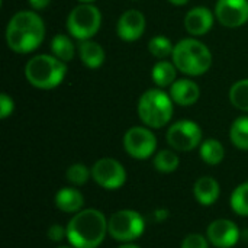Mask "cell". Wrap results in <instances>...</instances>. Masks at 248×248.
Returning a JSON list of instances; mask_svg holds the SVG:
<instances>
[{"mask_svg": "<svg viewBox=\"0 0 248 248\" xmlns=\"http://www.w3.org/2000/svg\"><path fill=\"white\" fill-rule=\"evenodd\" d=\"M6 44L16 54H29L41 46L45 23L35 10L16 12L6 26Z\"/></svg>", "mask_w": 248, "mask_h": 248, "instance_id": "cell-1", "label": "cell"}, {"mask_svg": "<svg viewBox=\"0 0 248 248\" xmlns=\"http://www.w3.org/2000/svg\"><path fill=\"white\" fill-rule=\"evenodd\" d=\"M67 240L74 248H97L109 234V224L97 209H83L67 224Z\"/></svg>", "mask_w": 248, "mask_h": 248, "instance_id": "cell-2", "label": "cell"}, {"mask_svg": "<svg viewBox=\"0 0 248 248\" xmlns=\"http://www.w3.org/2000/svg\"><path fill=\"white\" fill-rule=\"evenodd\" d=\"M171 61L180 73L196 77L209 71L212 52L198 38H185L174 45Z\"/></svg>", "mask_w": 248, "mask_h": 248, "instance_id": "cell-3", "label": "cell"}, {"mask_svg": "<svg viewBox=\"0 0 248 248\" xmlns=\"http://www.w3.org/2000/svg\"><path fill=\"white\" fill-rule=\"evenodd\" d=\"M67 74V64L49 54L32 57L25 65V77L28 83L41 90L58 87Z\"/></svg>", "mask_w": 248, "mask_h": 248, "instance_id": "cell-4", "label": "cell"}, {"mask_svg": "<svg viewBox=\"0 0 248 248\" xmlns=\"http://www.w3.org/2000/svg\"><path fill=\"white\" fill-rule=\"evenodd\" d=\"M137 112L145 126L160 129L171 121L173 100L161 89H150L141 94Z\"/></svg>", "mask_w": 248, "mask_h": 248, "instance_id": "cell-5", "label": "cell"}, {"mask_svg": "<svg viewBox=\"0 0 248 248\" xmlns=\"http://www.w3.org/2000/svg\"><path fill=\"white\" fill-rule=\"evenodd\" d=\"M102 13L93 3H80L67 17V31L77 41L92 39L100 29Z\"/></svg>", "mask_w": 248, "mask_h": 248, "instance_id": "cell-6", "label": "cell"}, {"mask_svg": "<svg viewBox=\"0 0 248 248\" xmlns=\"http://www.w3.org/2000/svg\"><path fill=\"white\" fill-rule=\"evenodd\" d=\"M109 235L119 243H132L144 234L145 221L132 209H122L115 212L109 221Z\"/></svg>", "mask_w": 248, "mask_h": 248, "instance_id": "cell-7", "label": "cell"}, {"mask_svg": "<svg viewBox=\"0 0 248 248\" xmlns=\"http://www.w3.org/2000/svg\"><path fill=\"white\" fill-rule=\"evenodd\" d=\"M167 142L176 151H182V153L193 151L202 142V129L193 121L189 119L177 121L167 131Z\"/></svg>", "mask_w": 248, "mask_h": 248, "instance_id": "cell-8", "label": "cell"}, {"mask_svg": "<svg viewBox=\"0 0 248 248\" xmlns=\"http://www.w3.org/2000/svg\"><path fill=\"white\" fill-rule=\"evenodd\" d=\"M124 148L135 160L150 158L157 148V138L148 126H132L124 135Z\"/></svg>", "mask_w": 248, "mask_h": 248, "instance_id": "cell-9", "label": "cell"}, {"mask_svg": "<svg viewBox=\"0 0 248 248\" xmlns=\"http://www.w3.org/2000/svg\"><path fill=\"white\" fill-rule=\"evenodd\" d=\"M92 177L100 187L115 190L125 185L126 171L118 160L105 157L93 164Z\"/></svg>", "mask_w": 248, "mask_h": 248, "instance_id": "cell-10", "label": "cell"}, {"mask_svg": "<svg viewBox=\"0 0 248 248\" xmlns=\"http://www.w3.org/2000/svg\"><path fill=\"white\" fill-rule=\"evenodd\" d=\"M215 17L225 28H240L248 22V0H217Z\"/></svg>", "mask_w": 248, "mask_h": 248, "instance_id": "cell-11", "label": "cell"}, {"mask_svg": "<svg viewBox=\"0 0 248 248\" xmlns=\"http://www.w3.org/2000/svg\"><path fill=\"white\" fill-rule=\"evenodd\" d=\"M145 16L137 9L125 10L116 23V33L125 42H134L140 39L145 32Z\"/></svg>", "mask_w": 248, "mask_h": 248, "instance_id": "cell-12", "label": "cell"}, {"mask_svg": "<svg viewBox=\"0 0 248 248\" xmlns=\"http://www.w3.org/2000/svg\"><path fill=\"white\" fill-rule=\"evenodd\" d=\"M206 238L217 248H231L240 240V230L230 219H217L208 227Z\"/></svg>", "mask_w": 248, "mask_h": 248, "instance_id": "cell-13", "label": "cell"}, {"mask_svg": "<svg viewBox=\"0 0 248 248\" xmlns=\"http://www.w3.org/2000/svg\"><path fill=\"white\" fill-rule=\"evenodd\" d=\"M215 19V12L205 6H196L186 13L185 28L193 38L203 36L212 29Z\"/></svg>", "mask_w": 248, "mask_h": 248, "instance_id": "cell-14", "label": "cell"}, {"mask_svg": "<svg viewBox=\"0 0 248 248\" xmlns=\"http://www.w3.org/2000/svg\"><path fill=\"white\" fill-rule=\"evenodd\" d=\"M169 94H170L173 103H176L179 106H192L201 97V87L193 80L180 78V80H176L170 86Z\"/></svg>", "mask_w": 248, "mask_h": 248, "instance_id": "cell-15", "label": "cell"}, {"mask_svg": "<svg viewBox=\"0 0 248 248\" xmlns=\"http://www.w3.org/2000/svg\"><path fill=\"white\" fill-rule=\"evenodd\" d=\"M77 52H78L81 62L90 70H96V68L102 67V64L105 62V58H106L103 46L93 39L78 41Z\"/></svg>", "mask_w": 248, "mask_h": 248, "instance_id": "cell-16", "label": "cell"}, {"mask_svg": "<svg viewBox=\"0 0 248 248\" xmlns=\"http://www.w3.org/2000/svg\"><path fill=\"white\" fill-rule=\"evenodd\" d=\"M193 195L201 205L211 206L218 201L221 195L219 183L214 177H209V176L201 177L199 180H196L193 186Z\"/></svg>", "mask_w": 248, "mask_h": 248, "instance_id": "cell-17", "label": "cell"}, {"mask_svg": "<svg viewBox=\"0 0 248 248\" xmlns=\"http://www.w3.org/2000/svg\"><path fill=\"white\" fill-rule=\"evenodd\" d=\"M84 205L81 192L74 187H62L55 195V206L65 214H77Z\"/></svg>", "mask_w": 248, "mask_h": 248, "instance_id": "cell-18", "label": "cell"}, {"mask_svg": "<svg viewBox=\"0 0 248 248\" xmlns=\"http://www.w3.org/2000/svg\"><path fill=\"white\" fill-rule=\"evenodd\" d=\"M176 65L173 61H167V60H158L153 70H151V77L153 81L155 83V86L158 89H164V87H170L174 81H176Z\"/></svg>", "mask_w": 248, "mask_h": 248, "instance_id": "cell-19", "label": "cell"}, {"mask_svg": "<svg viewBox=\"0 0 248 248\" xmlns=\"http://www.w3.org/2000/svg\"><path fill=\"white\" fill-rule=\"evenodd\" d=\"M51 51L52 55H55L64 62H68L76 55V45L73 44L70 36L64 33H58L51 39Z\"/></svg>", "mask_w": 248, "mask_h": 248, "instance_id": "cell-20", "label": "cell"}, {"mask_svg": "<svg viewBox=\"0 0 248 248\" xmlns=\"http://www.w3.org/2000/svg\"><path fill=\"white\" fill-rule=\"evenodd\" d=\"M199 153H201L202 160H203L206 164H209V166H217V164H219V163L224 160V157H225L224 145H222L218 140H215V138H209V140L203 141V142L201 144Z\"/></svg>", "mask_w": 248, "mask_h": 248, "instance_id": "cell-21", "label": "cell"}, {"mask_svg": "<svg viewBox=\"0 0 248 248\" xmlns=\"http://www.w3.org/2000/svg\"><path fill=\"white\" fill-rule=\"evenodd\" d=\"M230 140L238 150L248 151V116H240L232 122Z\"/></svg>", "mask_w": 248, "mask_h": 248, "instance_id": "cell-22", "label": "cell"}, {"mask_svg": "<svg viewBox=\"0 0 248 248\" xmlns=\"http://www.w3.org/2000/svg\"><path fill=\"white\" fill-rule=\"evenodd\" d=\"M180 160L171 150H161L154 157V167L160 173H173L179 169Z\"/></svg>", "mask_w": 248, "mask_h": 248, "instance_id": "cell-23", "label": "cell"}, {"mask_svg": "<svg viewBox=\"0 0 248 248\" xmlns=\"http://www.w3.org/2000/svg\"><path fill=\"white\" fill-rule=\"evenodd\" d=\"M230 102L240 110L248 113V78L235 81L230 89Z\"/></svg>", "mask_w": 248, "mask_h": 248, "instance_id": "cell-24", "label": "cell"}, {"mask_svg": "<svg viewBox=\"0 0 248 248\" xmlns=\"http://www.w3.org/2000/svg\"><path fill=\"white\" fill-rule=\"evenodd\" d=\"M173 49H174V45L164 35H155L148 42V51L151 52V55H154L158 60H166L171 57Z\"/></svg>", "mask_w": 248, "mask_h": 248, "instance_id": "cell-25", "label": "cell"}, {"mask_svg": "<svg viewBox=\"0 0 248 248\" xmlns=\"http://www.w3.org/2000/svg\"><path fill=\"white\" fill-rule=\"evenodd\" d=\"M231 208L240 217H248V182L240 185L231 195Z\"/></svg>", "mask_w": 248, "mask_h": 248, "instance_id": "cell-26", "label": "cell"}, {"mask_svg": "<svg viewBox=\"0 0 248 248\" xmlns=\"http://www.w3.org/2000/svg\"><path fill=\"white\" fill-rule=\"evenodd\" d=\"M90 176H92V170H89L81 163H76V164L70 166L67 169V173H65L67 180L71 185H74V186H83V185H86L87 180L90 179Z\"/></svg>", "mask_w": 248, "mask_h": 248, "instance_id": "cell-27", "label": "cell"}, {"mask_svg": "<svg viewBox=\"0 0 248 248\" xmlns=\"http://www.w3.org/2000/svg\"><path fill=\"white\" fill-rule=\"evenodd\" d=\"M208 238L201 234H189L183 241L182 248H209Z\"/></svg>", "mask_w": 248, "mask_h": 248, "instance_id": "cell-28", "label": "cell"}, {"mask_svg": "<svg viewBox=\"0 0 248 248\" xmlns=\"http://www.w3.org/2000/svg\"><path fill=\"white\" fill-rule=\"evenodd\" d=\"M15 109V102L13 99L7 94V93H1L0 94V118L6 119L13 113Z\"/></svg>", "mask_w": 248, "mask_h": 248, "instance_id": "cell-29", "label": "cell"}, {"mask_svg": "<svg viewBox=\"0 0 248 248\" xmlns=\"http://www.w3.org/2000/svg\"><path fill=\"white\" fill-rule=\"evenodd\" d=\"M46 235L51 241H55V243H60L62 241L64 238H67V228H64L62 225L60 224H54L48 228L46 231Z\"/></svg>", "mask_w": 248, "mask_h": 248, "instance_id": "cell-30", "label": "cell"}, {"mask_svg": "<svg viewBox=\"0 0 248 248\" xmlns=\"http://www.w3.org/2000/svg\"><path fill=\"white\" fill-rule=\"evenodd\" d=\"M49 3L51 0H29V4L33 10H44L49 6Z\"/></svg>", "mask_w": 248, "mask_h": 248, "instance_id": "cell-31", "label": "cell"}, {"mask_svg": "<svg viewBox=\"0 0 248 248\" xmlns=\"http://www.w3.org/2000/svg\"><path fill=\"white\" fill-rule=\"evenodd\" d=\"M167 217H169V211H166V209H157V211L154 212V219H155L157 222L166 221Z\"/></svg>", "mask_w": 248, "mask_h": 248, "instance_id": "cell-32", "label": "cell"}, {"mask_svg": "<svg viewBox=\"0 0 248 248\" xmlns=\"http://www.w3.org/2000/svg\"><path fill=\"white\" fill-rule=\"evenodd\" d=\"M169 1L174 6H185L186 3H189V0H169Z\"/></svg>", "mask_w": 248, "mask_h": 248, "instance_id": "cell-33", "label": "cell"}, {"mask_svg": "<svg viewBox=\"0 0 248 248\" xmlns=\"http://www.w3.org/2000/svg\"><path fill=\"white\" fill-rule=\"evenodd\" d=\"M119 248H141V247H138V246H135V244H132V243H124V244H122Z\"/></svg>", "mask_w": 248, "mask_h": 248, "instance_id": "cell-34", "label": "cell"}, {"mask_svg": "<svg viewBox=\"0 0 248 248\" xmlns=\"http://www.w3.org/2000/svg\"><path fill=\"white\" fill-rule=\"evenodd\" d=\"M80 3H93L94 0H78Z\"/></svg>", "mask_w": 248, "mask_h": 248, "instance_id": "cell-35", "label": "cell"}, {"mask_svg": "<svg viewBox=\"0 0 248 248\" xmlns=\"http://www.w3.org/2000/svg\"><path fill=\"white\" fill-rule=\"evenodd\" d=\"M58 248H74V247H58Z\"/></svg>", "mask_w": 248, "mask_h": 248, "instance_id": "cell-36", "label": "cell"}]
</instances>
